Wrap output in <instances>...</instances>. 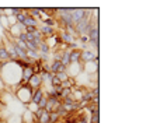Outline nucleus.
I'll return each mask as SVG.
<instances>
[{"label":"nucleus","mask_w":146,"mask_h":123,"mask_svg":"<svg viewBox=\"0 0 146 123\" xmlns=\"http://www.w3.org/2000/svg\"><path fill=\"white\" fill-rule=\"evenodd\" d=\"M86 17H91V10L90 9H73L72 11V21L73 24L79 22L80 20Z\"/></svg>","instance_id":"nucleus-1"},{"label":"nucleus","mask_w":146,"mask_h":123,"mask_svg":"<svg viewBox=\"0 0 146 123\" xmlns=\"http://www.w3.org/2000/svg\"><path fill=\"white\" fill-rule=\"evenodd\" d=\"M96 59H98V53L94 51H89V49H83L82 55H80V63H89V62H94Z\"/></svg>","instance_id":"nucleus-2"},{"label":"nucleus","mask_w":146,"mask_h":123,"mask_svg":"<svg viewBox=\"0 0 146 123\" xmlns=\"http://www.w3.org/2000/svg\"><path fill=\"white\" fill-rule=\"evenodd\" d=\"M28 86H30V88L33 89V92H34L35 89H38V88L44 87V83H42V77H41V74H34V76L30 78Z\"/></svg>","instance_id":"nucleus-3"},{"label":"nucleus","mask_w":146,"mask_h":123,"mask_svg":"<svg viewBox=\"0 0 146 123\" xmlns=\"http://www.w3.org/2000/svg\"><path fill=\"white\" fill-rule=\"evenodd\" d=\"M68 69L60 63V62H58V60H52V63H51V74H58V73H63V71H66Z\"/></svg>","instance_id":"nucleus-4"},{"label":"nucleus","mask_w":146,"mask_h":123,"mask_svg":"<svg viewBox=\"0 0 146 123\" xmlns=\"http://www.w3.org/2000/svg\"><path fill=\"white\" fill-rule=\"evenodd\" d=\"M59 39H60V42H63V43H66V45H70L73 42H76V38L70 34H68L66 31H60L59 32Z\"/></svg>","instance_id":"nucleus-5"},{"label":"nucleus","mask_w":146,"mask_h":123,"mask_svg":"<svg viewBox=\"0 0 146 123\" xmlns=\"http://www.w3.org/2000/svg\"><path fill=\"white\" fill-rule=\"evenodd\" d=\"M45 97V91H44V87L42 88H38V89H35L34 92H33V97H31V102L33 104H35V105H38V102L42 99Z\"/></svg>","instance_id":"nucleus-6"},{"label":"nucleus","mask_w":146,"mask_h":123,"mask_svg":"<svg viewBox=\"0 0 146 123\" xmlns=\"http://www.w3.org/2000/svg\"><path fill=\"white\" fill-rule=\"evenodd\" d=\"M83 49H73L69 51V59H70V64H76L80 63V55H82Z\"/></svg>","instance_id":"nucleus-7"},{"label":"nucleus","mask_w":146,"mask_h":123,"mask_svg":"<svg viewBox=\"0 0 146 123\" xmlns=\"http://www.w3.org/2000/svg\"><path fill=\"white\" fill-rule=\"evenodd\" d=\"M0 62H1V63L11 62V59H10V55H9V52H7V49H6L4 43H0Z\"/></svg>","instance_id":"nucleus-8"},{"label":"nucleus","mask_w":146,"mask_h":123,"mask_svg":"<svg viewBox=\"0 0 146 123\" xmlns=\"http://www.w3.org/2000/svg\"><path fill=\"white\" fill-rule=\"evenodd\" d=\"M41 31V34L44 35V38H51L54 36L56 32H55V28L52 27H46V25H41V28H38Z\"/></svg>","instance_id":"nucleus-9"},{"label":"nucleus","mask_w":146,"mask_h":123,"mask_svg":"<svg viewBox=\"0 0 146 123\" xmlns=\"http://www.w3.org/2000/svg\"><path fill=\"white\" fill-rule=\"evenodd\" d=\"M33 76H34V73H33L31 66H30V67H27V69H23V70H21V81L28 83V81H30V78H31Z\"/></svg>","instance_id":"nucleus-10"},{"label":"nucleus","mask_w":146,"mask_h":123,"mask_svg":"<svg viewBox=\"0 0 146 123\" xmlns=\"http://www.w3.org/2000/svg\"><path fill=\"white\" fill-rule=\"evenodd\" d=\"M25 27H35V28H38L39 27V22L36 21L35 18H33V17H30V16H27L25 17V20H24V22H23Z\"/></svg>","instance_id":"nucleus-11"},{"label":"nucleus","mask_w":146,"mask_h":123,"mask_svg":"<svg viewBox=\"0 0 146 123\" xmlns=\"http://www.w3.org/2000/svg\"><path fill=\"white\" fill-rule=\"evenodd\" d=\"M39 51L38 52L39 53H44V55H49V52H51V48L48 46V43H46V41H41L39 42Z\"/></svg>","instance_id":"nucleus-12"},{"label":"nucleus","mask_w":146,"mask_h":123,"mask_svg":"<svg viewBox=\"0 0 146 123\" xmlns=\"http://www.w3.org/2000/svg\"><path fill=\"white\" fill-rule=\"evenodd\" d=\"M69 95H72V88H62V91H60V94H59V98H60V101H62L63 98H66V97H69Z\"/></svg>","instance_id":"nucleus-13"},{"label":"nucleus","mask_w":146,"mask_h":123,"mask_svg":"<svg viewBox=\"0 0 146 123\" xmlns=\"http://www.w3.org/2000/svg\"><path fill=\"white\" fill-rule=\"evenodd\" d=\"M60 120V116H59V113L58 112H52V113H49V123H58Z\"/></svg>","instance_id":"nucleus-14"},{"label":"nucleus","mask_w":146,"mask_h":123,"mask_svg":"<svg viewBox=\"0 0 146 123\" xmlns=\"http://www.w3.org/2000/svg\"><path fill=\"white\" fill-rule=\"evenodd\" d=\"M55 77H58V78L60 80V83H63V81H68V80H69V74H68V71L58 73V74H55Z\"/></svg>","instance_id":"nucleus-15"},{"label":"nucleus","mask_w":146,"mask_h":123,"mask_svg":"<svg viewBox=\"0 0 146 123\" xmlns=\"http://www.w3.org/2000/svg\"><path fill=\"white\" fill-rule=\"evenodd\" d=\"M38 123H49V113L44 112V115L38 119Z\"/></svg>","instance_id":"nucleus-16"},{"label":"nucleus","mask_w":146,"mask_h":123,"mask_svg":"<svg viewBox=\"0 0 146 123\" xmlns=\"http://www.w3.org/2000/svg\"><path fill=\"white\" fill-rule=\"evenodd\" d=\"M0 20H1V25H3V28H6V30L9 31L10 25H9V20H7V17L1 14V16H0Z\"/></svg>","instance_id":"nucleus-17"},{"label":"nucleus","mask_w":146,"mask_h":123,"mask_svg":"<svg viewBox=\"0 0 146 123\" xmlns=\"http://www.w3.org/2000/svg\"><path fill=\"white\" fill-rule=\"evenodd\" d=\"M46 104H48V97L45 95L39 102H38V108H41V109H45V106H46Z\"/></svg>","instance_id":"nucleus-18"},{"label":"nucleus","mask_w":146,"mask_h":123,"mask_svg":"<svg viewBox=\"0 0 146 123\" xmlns=\"http://www.w3.org/2000/svg\"><path fill=\"white\" fill-rule=\"evenodd\" d=\"M62 56H63V52H59V51H55V53L52 55V59L54 60H58V62H60V59H62Z\"/></svg>","instance_id":"nucleus-19"},{"label":"nucleus","mask_w":146,"mask_h":123,"mask_svg":"<svg viewBox=\"0 0 146 123\" xmlns=\"http://www.w3.org/2000/svg\"><path fill=\"white\" fill-rule=\"evenodd\" d=\"M38 28H35V27H25V32L27 34H34Z\"/></svg>","instance_id":"nucleus-20"},{"label":"nucleus","mask_w":146,"mask_h":123,"mask_svg":"<svg viewBox=\"0 0 146 123\" xmlns=\"http://www.w3.org/2000/svg\"><path fill=\"white\" fill-rule=\"evenodd\" d=\"M4 87H6V86H4V83H3V80H1V76H0V91H3Z\"/></svg>","instance_id":"nucleus-21"},{"label":"nucleus","mask_w":146,"mask_h":123,"mask_svg":"<svg viewBox=\"0 0 146 123\" xmlns=\"http://www.w3.org/2000/svg\"><path fill=\"white\" fill-rule=\"evenodd\" d=\"M0 123H7L6 120H0Z\"/></svg>","instance_id":"nucleus-22"},{"label":"nucleus","mask_w":146,"mask_h":123,"mask_svg":"<svg viewBox=\"0 0 146 123\" xmlns=\"http://www.w3.org/2000/svg\"><path fill=\"white\" fill-rule=\"evenodd\" d=\"M0 120H3V119H1V115H0Z\"/></svg>","instance_id":"nucleus-23"},{"label":"nucleus","mask_w":146,"mask_h":123,"mask_svg":"<svg viewBox=\"0 0 146 123\" xmlns=\"http://www.w3.org/2000/svg\"><path fill=\"white\" fill-rule=\"evenodd\" d=\"M87 123H90V122H87Z\"/></svg>","instance_id":"nucleus-24"}]
</instances>
